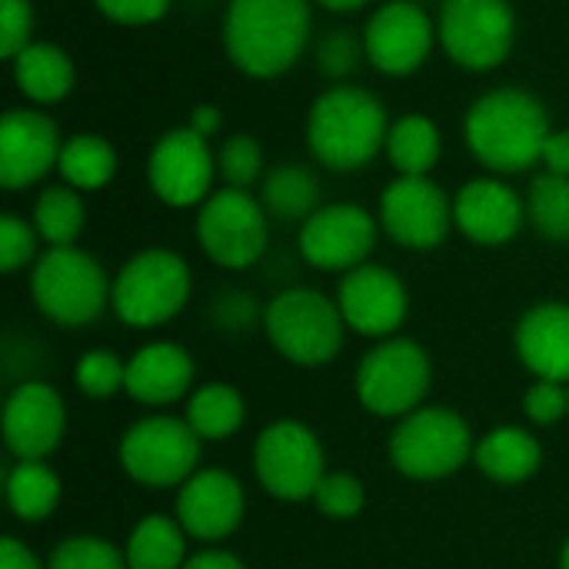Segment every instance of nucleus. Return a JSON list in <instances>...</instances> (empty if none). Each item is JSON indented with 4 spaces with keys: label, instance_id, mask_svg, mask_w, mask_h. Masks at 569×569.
Segmentation results:
<instances>
[{
    "label": "nucleus",
    "instance_id": "obj_48",
    "mask_svg": "<svg viewBox=\"0 0 569 569\" xmlns=\"http://www.w3.org/2000/svg\"><path fill=\"white\" fill-rule=\"evenodd\" d=\"M560 569H569V540L563 543V553H560Z\"/></svg>",
    "mask_w": 569,
    "mask_h": 569
},
{
    "label": "nucleus",
    "instance_id": "obj_38",
    "mask_svg": "<svg viewBox=\"0 0 569 569\" xmlns=\"http://www.w3.org/2000/svg\"><path fill=\"white\" fill-rule=\"evenodd\" d=\"M313 503L327 520H353L367 507V490L353 473H327L313 493Z\"/></svg>",
    "mask_w": 569,
    "mask_h": 569
},
{
    "label": "nucleus",
    "instance_id": "obj_40",
    "mask_svg": "<svg viewBox=\"0 0 569 569\" xmlns=\"http://www.w3.org/2000/svg\"><path fill=\"white\" fill-rule=\"evenodd\" d=\"M523 413L537 427H553L563 417H569V387L553 380H537L523 393Z\"/></svg>",
    "mask_w": 569,
    "mask_h": 569
},
{
    "label": "nucleus",
    "instance_id": "obj_36",
    "mask_svg": "<svg viewBox=\"0 0 569 569\" xmlns=\"http://www.w3.org/2000/svg\"><path fill=\"white\" fill-rule=\"evenodd\" d=\"M363 60H367L363 33H353V30H327L317 40V70L330 83H350V77L357 73V67Z\"/></svg>",
    "mask_w": 569,
    "mask_h": 569
},
{
    "label": "nucleus",
    "instance_id": "obj_24",
    "mask_svg": "<svg viewBox=\"0 0 569 569\" xmlns=\"http://www.w3.org/2000/svg\"><path fill=\"white\" fill-rule=\"evenodd\" d=\"M10 73H13L20 97L37 107H53V103L67 100L77 83V67H73L70 53L50 40L27 43L10 60Z\"/></svg>",
    "mask_w": 569,
    "mask_h": 569
},
{
    "label": "nucleus",
    "instance_id": "obj_45",
    "mask_svg": "<svg viewBox=\"0 0 569 569\" xmlns=\"http://www.w3.org/2000/svg\"><path fill=\"white\" fill-rule=\"evenodd\" d=\"M183 569H247V563L227 550H203V553H193Z\"/></svg>",
    "mask_w": 569,
    "mask_h": 569
},
{
    "label": "nucleus",
    "instance_id": "obj_39",
    "mask_svg": "<svg viewBox=\"0 0 569 569\" xmlns=\"http://www.w3.org/2000/svg\"><path fill=\"white\" fill-rule=\"evenodd\" d=\"M37 230L33 223H27L17 213H3L0 217V270L3 273H17L27 263H37Z\"/></svg>",
    "mask_w": 569,
    "mask_h": 569
},
{
    "label": "nucleus",
    "instance_id": "obj_20",
    "mask_svg": "<svg viewBox=\"0 0 569 569\" xmlns=\"http://www.w3.org/2000/svg\"><path fill=\"white\" fill-rule=\"evenodd\" d=\"M247 497L233 473L227 470H197L180 490L173 503L177 523L187 530V537L217 543L227 540L243 523Z\"/></svg>",
    "mask_w": 569,
    "mask_h": 569
},
{
    "label": "nucleus",
    "instance_id": "obj_15",
    "mask_svg": "<svg viewBox=\"0 0 569 569\" xmlns=\"http://www.w3.org/2000/svg\"><path fill=\"white\" fill-rule=\"evenodd\" d=\"M380 220L360 203H323L310 220L300 223V257L327 273H350L363 267L377 247Z\"/></svg>",
    "mask_w": 569,
    "mask_h": 569
},
{
    "label": "nucleus",
    "instance_id": "obj_32",
    "mask_svg": "<svg viewBox=\"0 0 569 569\" xmlns=\"http://www.w3.org/2000/svg\"><path fill=\"white\" fill-rule=\"evenodd\" d=\"M7 503L17 520L40 523L60 503V477L43 460H17L7 473Z\"/></svg>",
    "mask_w": 569,
    "mask_h": 569
},
{
    "label": "nucleus",
    "instance_id": "obj_11",
    "mask_svg": "<svg viewBox=\"0 0 569 569\" xmlns=\"http://www.w3.org/2000/svg\"><path fill=\"white\" fill-rule=\"evenodd\" d=\"M200 437L187 420L177 417H143L120 437V467L123 473L150 490L183 487L200 463Z\"/></svg>",
    "mask_w": 569,
    "mask_h": 569
},
{
    "label": "nucleus",
    "instance_id": "obj_7",
    "mask_svg": "<svg viewBox=\"0 0 569 569\" xmlns=\"http://www.w3.org/2000/svg\"><path fill=\"white\" fill-rule=\"evenodd\" d=\"M473 433L457 410L420 407L397 420L390 433V463L410 480H443L473 460Z\"/></svg>",
    "mask_w": 569,
    "mask_h": 569
},
{
    "label": "nucleus",
    "instance_id": "obj_23",
    "mask_svg": "<svg viewBox=\"0 0 569 569\" xmlns=\"http://www.w3.org/2000/svg\"><path fill=\"white\" fill-rule=\"evenodd\" d=\"M193 373H197L193 357L180 343L157 340V343L140 347L127 360L123 393H130L143 407H170L190 393Z\"/></svg>",
    "mask_w": 569,
    "mask_h": 569
},
{
    "label": "nucleus",
    "instance_id": "obj_1",
    "mask_svg": "<svg viewBox=\"0 0 569 569\" xmlns=\"http://www.w3.org/2000/svg\"><path fill=\"white\" fill-rule=\"evenodd\" d=\"M313 0H227L223 53L250 80L283 77L310 47Z\"/></svg>",
    "mask_w": 569,
    "mask_h": 569
},
{
    "label": "nucleus",
    "instance_id": "obj_46",
    "mask_svg": "<svg viewBox=\"0 0 569 569\" xmlns=\"http://www.w3.org/2000/svg\"><path fill=\"white\" fill-rule=\"evenodd\" d=\"M190 127L200 133V137H213V133H220V127H223V113H220V107H213V103H197L193 110H190Z\"/></svg>",
    "mask_w": 569,
    "mask_h": 569
},
{
    "label": "nucleus",
    "instance_id": "obj_5",
    "mask_svg": "<svg viewBox=\"0 0 569 569\" xmlns=\"http://www.w3.org/2000/svg\"><path fill=\"white\" fill-rule=\"evenodd\" d=\"M107 270L87 250L47 247L30 273V293L37 310L57 327H87L110 303Z\"/></svg>",
    "mask_w": 569,
    "mask_h": 569
},
{
    "label": "nucleus",
    "instance_id": "obj_16",
    "mask_svg": "<svg viewBox=\"0 0 569 569\" xmlns=\"http://www.w3.org/2000/svg\"><path fill=\"white\" fill-rule=\"evenodd\" d=\"M383 233L407 250H437L453 227V203L430 177H397L380 193Z\"/></svg>",
    "mask_w": 569,
    "mask_h": 569
},
{
    "label": "nucleus",
    "instance_id": "obj_2",
    "mask_svg": "<svg viewBox=\"0 0 569 569\" xmlns=\"http://www.w3.org/2000/svg\"><path fill=\"white\" fill-rule=\"evenodd\" d=\"M550 130L547 107L523 87H493L480 93L463 117L467 150L497 177L533 170Z\"/></svg>",
    "mask_w": 569,
    "mask_h": 569
},
{
    "label": "nucleus",
    "instance_id": "obj_12",
    "mask_svg": "<svg viewBox=\"0 0 569 569\" xmlns=\"http://www.w3.org/2000/svg\"><path fill=\"white\" fill-rule=\"evenodd\" d=\"M253 473L260 487L283 500H313L320 480L327 477V457L320 437L300 420H277L253 443Z\"/></svg>",
    "mask_w": 569,
    "mask_h": 569
},
{
    "label": "nucleus",
    "instance_id": "obj_30",
    "mask_svg": "<svg viewBox=\"0 0 569 569\" xmlns=\"http://www.w3.org/2000/svg\"><path fill=\"white\" fill-rule=\"evenodd\" d=\"M183 420L193 427V433L200 440L223 443V440H230L243 427V420H247V400L230 383H207V387H200V390L190 393L187 417Z\"/></svg>",
    "mask_w": 569,
    "mask_h": 569
},
{
    "label": "nucleus",
    "instance_id": "obj_21",
    "mask_svg": "<svg viewBox=\"0 0 569 569\" xmlns=\"http://www.w3.org/2000/svg\"><path fill=\"white\" fill-rule=\"evenodd\" d=\"M527 223L523 197L500 177H473L453 197V227L480 247L510 243Z\"/></svg>",
    "mask_w": 569,
    "mask_h": 569
},
{
    "label": "nucleus",
    "instance_id": "obj_29",
    "mask_svg": "<svg viewBox=\"0 0 569 569\" xmlns=\"http://www.w3.org/2000/svg\"><path fill=\"white\" fill-rule=\"evenodd\" d=\"M117 150L107 137L97 133H73L63 140L60 150V183L80 190V193H93L103 190L113 177H117Z\"/></svg>",
    "mask_w": 569,
    "mask_h": 569
},
{
    "label": "nucleus",
    "instance_id": "obj_22",
    "mask_svg": "<svg viewBox=\"0 0 569 569\" xmlns=\"http://www.w3.org/2000/svg\"><path fill=\"white\" fill-rule=\"evenodd\" d=\"M513 343L537 380L569 383V303L547 300L530 307L517 323Z\"/></svg>",
    "mask_w": 569,
    "mask_h": 569
},
{
    "label": "nucleus",
    "instance_id": "obj_9",
    "mask_svg": "<svg viewBox=\"0 0 569 569\" xmlns=\"http://www.w3.org/2000/svg\"><path fill=\"white\" fill-rule=\"evenodd\" d=\"M433 367L427 350L407 337H387L357 367V397L367 413L403 420L420 410L430 393Z\"/></svg>",
    "mask_w": 569,
    "mask_h": 569
},
{
    "label": "nucleus",
    "instance_id": "obj_27",
    "mask_svg": "<svg viewBox=\"0 0 569 569\" xmlns=\"http://www.w3.org/2000/svg\"><path fill=\"white\" fill-rule=\"evenodd\" d=\"M383 153L397 177H430L443 157V133L427 113H403L390 123Z\"/></svg>",
    "mask_w": 569,
    "mask_h": 569
},
{
    "label": "nucleus",
    "instance_id": "obj_19",
    "mask_svg": "<svg viewBox=\"0 0 569 569\" xmlns=\"http://www.w3.org/2000/svg\"><path fill=\"white\" fill-rule=\"evenodd\" d=\"M67 433V410L53 387L27 380L3 403V443L17 460H47Z\"/></svg>",
    "mask_w": 569,
    "mask_h": 569
},
{
    "label": "nucleus",
    "instance_id": "obj_43",
    "mask_svg": "<svg viewBox=\"0 0 569 569\" xmlns=\"http://www.w3.org/2000/svg\"><path fill=\"white\" fill-rule=\"evenodd\" d=\"M540 167L547 173L569 177V130H550L543 153H540Z\"/></svg>",
    "mask_w": 569,
    "mask_h": 569
},
{
    "label": "nucleus",
    "instance_id": "obj_42",
    "mask_svg": "<svg viewBox=\"0 0 569 569\" xmlns=\"http://www.w3.org/2000/svg\"><path fill=\"white\" fill-rule=\"evenodd\" d=\"M93 7L110 23H120V27H150V23H160L170 13L173 0H93Z\"/></svg>",
    "mask_w": 569,
    "mask_h": 569
},
{
    "label": "nucleus",
    "instance_id": "obj_25",
    "mask_svg": "<svg viewBox=\"0 0 569 569\" xmlns=\"http://www.w3.org/2000/svg\"><path fill=\"white\" fill-rule=\"evenodd\" d=\"M473 463L493 483L513 487V483L530 480L540 470L543 447L523 427H497V430H490V433L480 437V443L473 450Z\"/></svg>",
    "mask_w": 569,
    "mask_h": 569
},
{
    "label": "nucleus",
    "instance_id": "obj_34",
    "mask_svg": "<svg viewBox=\"0 0 569 569\" xmlns=\"http://www.w3.org/2000/svg\"><path fill=\"white\" fill-rule=\"evenodd\" d=\"M217 177L223 180V187L237 190L260 187V180L267 177L260 140L253 133H230L217 150Z\"/></svg>",
    "mask_w": 569,
    "mask_h": 569
},
{
    "label": "nucleus",
    "instance_id": "obj_8",
    "mask_svg": "<svg viewBox=\"0 0 569 569\" xmlns=\"http://www.w3.org/2000/svg\"><path fill=\"white\" fill-rule=\"evenodd\" d=\"M513 40L517 10L510 0H440L437 43L460 70H497L510 57Z\"/></svg>",
    "mask_w": 569,
    "mask_h": 569
},
{
    "label": "nucleus",
    "instance_id": "obj_31",
    "mask_svg": "<svg viewBox=\"0 0 569 569\" xmlns=\"http://www.w3.org/2000/svg\"><path fill=\"white\" fill-rule=\"evenodd\" d=\"M30 223L47 247H73L87 223L83 193L67 183H47L33 200Z\"/></svg>",
    "mask_w": 569,
    "mask_h": 569
},
{
    "label": "nucleus",
    "instance_id": "obj_44",
    "mask_svg": "<svg viewBox=\"0 0 569 569\" xmlns=\"http://www.w3.org/2000/svg\"><path fill=\"white\" fill-rule=\"evenodd\" d=\"M0 569H47L17 537H7L0 543Z\"/></svg>",
    "mask_w": 569,
    "mask_h": 569
},
{
    "label": "nucleus",
    "instance_id": "obj_37",
    "mask_svg": "<svg viewBox=\"0 0 569 569\" xmlns=\"http://www.w3.org/2000/svg\"><path fill=\"white\" fill-rule=\"evenodd\" d=\"M47 569H127V557L103 537H67L53 547Z\"/></svg>",
    "mask_w": 569,
    "mask_h": 569
},
{
    "label": "nucleus",
    "instance_id": "obj_14",
    "mask_svg": "<svg viewBox=\"0 0 569 569\" xmlns=\"http://www.w3.org/2000/svg\"><path fill=\"white\" fill-rule=\"evenodd\" d=\"M367 63L383 77L417 73L437 47V20L417 0H387L363 23Z\"/></svg>",
    "mask_w": 569,
    "mask_h": 569
},
{
    "label": "nucleus",
    "instance_id": "obj_17",
    "mask_svg": "<svg viewBox=\"0 0 569 569\" xmlns=\"http://www.w3.org/2000/svg\"><path fill=\"white\" fill-rule=\"evenodd\" d=\"M60 127L37 107H13L0 117V187L27 190L60 163Z\"/></svg>",
    "mask_w": 569,
    "mask_h": 569
},
{
    "label": "nucleus",
    "instance_id": "obj_3",
    "mask_svg": "<svg viewBox=\"0 0 569 569\" xmlns=\"http://www.w3.org/2000/svg\"><path fill=\"white\" fill-rule=\"evenodd\" d=\"M383 100L360 83H330L313 97L307 113V147L313 160L333 173L363 170L390 133Z\"/></svg>",
    "mask_w": 569,
    "mask_h": 569
},
{
    "label": "nucleus",
    "instance_id": "obj_49",
    "mask_svg": "<svg viewBox=\"0 0 569 569\" xmlns=\"http://www.w3.org/2000/svg\"><path fill=\"white\" fill-rule=\"evenodd\" d=\"M567 387H569V383H567Z\"/></svg>",
    "mask_w": 569,
    "mask_h": 569
},
{
    "label": "nucleus",
    "instance_id": "obj_13",
    "mask_svg": "<svg viewBox=\"0 0 569 569\" xmlns=\"http://www.w3.org/2000/svg\"><path fill=\"white\" fill-rule=\"evenodd\" d=\"M217 153L190 123L167 130L147 157V183L153 197L173 210L200 207L213 193Z\"/></svg>",
    "mask_w": 569,
    "mask_h": 569
},
{
    "label": "nucleus",
    "instance_id": "obj_35",
    "mask_svg": "<svg viewBox=\"0 0 569 569\" xmlns=\"http://www.w3.org/2000/svg\"><path fill=\"white\" fill-rule=\"evenodd\" d=\"M73 380L83 397L110 400L127 387V360H120L113 350H103V347L87 350L73 367Z\"/></svg>",
    "mask_w": 569,
    "mask_h": 569
},
{
    "label": "nucleus",
    "instance_id": "obj_26",
    "mask_svg": "<svg viewBox=\"0 0 569 569\" xmlns=\"http://www.w3.org/2000/svg\"><path fill=\"white\" fill-rule=\"evenodd\" d=\"M257 197L267 210V217L283 223H303L310 220L323 203L320 180L303 163H277L267 170V177L257 187Z\"/></svg>",
    "mask_w": 569,
    "mask_h": 569
},
{
    "label": "nucleus",
    "instance_id": "obj_18",
    "mask_svg": "<svg viewBox=\"0 0 569 569\" xmlns=\"http://www.w3.org/2000/svg\"><path fill=\"white\" fill-rule=\"evenodd\" d=\"M337 307L343 313L347 330L373 340L393 337L407 313H410V293L407 283L380 263H363L350 273H343L337 287Z\"/></svg>",
    "mask_w": 569,
    "mask_h": 569
},
{
    "label": "nucleus",
    "instance_id": "obj_33",
    "mask_svg": "<svg viewBox=\"0 0 569 569\" xmlns=\"http://www.w3.org/2000/svg\"><path fill=\"white\" fill-rule=\"evenodd\" d=\"M527 220L550 243H569V177L537 173L523 197Z\"/></svg>",
    "mask_w": 569,
    "mask_h": 569
},
{
    "label": "nucleus",
    "instance_id": "obj_41",
    "mask_svg": "<svg viewBox=\"0 0 569 569\" xmlns=\"http://www.w3.org/2000/svg\"><path fill=\"white\" fill-rule=\"evenodd\" d=\"M27 43H33V3L0 0V57L10 63Z\"/></svg>",
    "mask_w": 569,
    "mask_h": 569
},
{
    "label": "nucleus",
    "instance_id": "obj_10",
    "mask_svg": "<svg viewBox=\"0 0 569 569\" xmlns=\"http://www.w3.org/2000/svg\"><path fill=\"white\" fill-rule=\"evenodd\" d=\"M267 210L257 193L220 187L197 207V243L223 270L260 263L270 240Z\"/></svg>",
    "mask_w": 569,
    "mask_h": 569
},
{
    "label": "nucleus",
    "instance_id": "obj_4",
    "mask_svg": "<svg viewBox=\"0 0 569 569\" xmlns=\"http://www.w3.org/2000/svg\"><path fill=\"white\" fill-rule=\"evenodd\" d=\"M193 277L180 253L167 247H147L133 253L113 277L110 307L120 323L150 330L170 323L190 300Z\"/></svg>",
    "mask_w": 569,
    "mask_h": 569
},
{
    "label": "nucleus",
    "instance_id": "obj_28",
    "mask_svg": "<svg viewBox=\"0 0 569 569\" xmlns=\"http://www.w3.org/2000/svg\"><path fill=\"white\" fill-rule=\"evenodd\" d=\"M127 569H183L187 557V530L177 523V517L150 513L143 517L123 547Z\"/></svg>",
    "mask_w": 569,
    "mask_h": 569
},
{
    "label": "nucleus",
    "instance_id": "obj_6",
    "mask_svg": "<svg viewBox=\"0 0 569 569\" xmlns=\"http://www.w3.org/2000/svg\"><path fill=\"white\" fill-rule=\"evenodd\" d=\"M263 330L283 360L297 367H327L343 347L347 323L337 300L310 287H290L267 303Z\"/></svg>",
    "mask_w": 569,
    "mask_h": 569
},
{
    "label": "nucleus",
    "instance_id": "obj_47",
    "mask_svg": "<svg viewBox=\"0 0 569 569\" xmlns=\"http://www.w3.org/2000/svg\"><path fill=\"white\" fill-rule=\"evenodd\" d=\"M313 3H320V7L330 10V13H353V10L367 7L370 0H313Z\"/></svg>",
    "mask_w": 569,
    "mask_h": 569
}]
</instances>
